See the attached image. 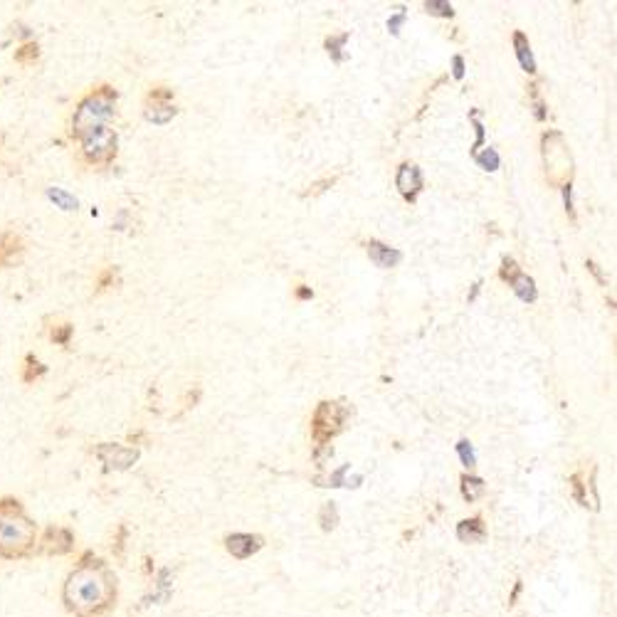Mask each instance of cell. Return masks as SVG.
Instances as JSON below:
<instances>
[{"mask_svg": "<svg viewBox=\"0 0 617 617\" xmlns=\"http://www.w3.org/2000/svg\"><path fill=\"white\" fill-rule=\"evenodd\" d=\"M116 593V580L104 561L92 553L79 561L65 583V605L77 617H92L109 608Z\"/></svg>", "mask_w": 617, "mask_h": 617, "instance_id": "cell-1", "label": "cell"}, {"mask_svg": "<svg viewBox=\"0 0 617 617\" xmlns=\"http://www.w3.org/2000/svg\"><path fill=\"white\" fill-rule=\"evenodd\" d=\"M38 524L15 497H0V558L23 561L38 553Z\"/></svg>", "mask_w": 617, "mask_h": 617, "instance_id": "cell-2", "label": "cell"}, {"mask_svg": "<svg viewBox=\"0 0 617 617\" xmlns=\"http://www.w3.org/2000/svg\"><path fill=\"white\" fill-rule=\"evenodd\" d=\"M116 102H119V92L112 84H99L92 92L84 94L70 119L72 139L79 141L92 131L109 126V121L116 116Z\"/></svg>", "mask_w": 617, "mask_h": 617, "instance_id": "cell-3", "label": "cell"}, {"mask_svg": "<svg viewBox=\"0 0 617 617\" xmlns=\"http://www.w3.org/2000/svg\"><path fill=\"white\" fill-rule=\"evenodd\" d=\"M543 163H546V176L553 186H566L573 176V156L568 151L566 139L558 131L543 134Z\"/></svg>", "mask_w": 617, "mask_h": 617, "instance_id": "cell-4", "label": "cell"}, {"mask_svg": "<svg viewBox=\"0 0 617 617\" xmlns=\"http://www.w3.org/2000/svg\"><path fill=\"white\" fill-rule=\"evenodd\" d=\"M77 144L84 163H89V166H109L116 158L119 136H116L114 129L104 126V129H97L84 136V139H79Z\"/></svg>", "mask_w": 617, "mask_h": 617, "instance_id": "cell-5", "label": "cell"}, {"mask_svg": "<svg viewBox=\"0 0 617 617\" xmlns=\"http://www.w3.org/2000/svg\"><path fill=\"white\" fill-rule=\"evenodd\" d=\"M346 418V408L339 403H321L314 415V440L316 445H326L341 430Z\"/></svg>", "mask_w": 617, "mask_h": 617, "instance_id": "cell-6", "label": "cell"}, {"mask_svg": "<svg viewBox=\"0 0 617 617\" xmlns=\"http://www.w3.org/2000/svg\"><path fill=\"white\" fill-rule=\"evenodd\" d=\"M25 257V240L15 230H0V272L18 267Z\"/></svg>", "mask_w": 617, "mask_h": 617, "instance_id": "cell-7", "label": "cell"}, {"mask_svg": "<svg viewBox=\"0 0 617 617\" xmlns=\"http://www.w3.org/2000/svg\"><path fill=\"white\" fill-rule=\"evenodd\" d=\"M171 94V89H154V92L149 94V104H146L144 116L151 124H168V121L176 116V107L168 102Z\"/></svg>", "mask_w": 617, "mask_h": 617, "instance_id": "cell-8", "label": "cell"}, {"mask_svg": "<svg viewBox=\"0 0 617 617\" xmlns=\"http://www.w3.org/2000/svg\"><path fill=\"white\" fill-rule=\"evenodd\" d=\"M97 457L107 464V469H129L131 464L139 460V450L104 442V445L97 447Z\"/></svg>", "mask_w": 617, "mask_h": 617, "instance_id": "cell-9", "label": "cell"}, {"mask_svg": "<svg viewBox=\"0 0 617 617\" xmlns=\"http://www.w3.org/2000/svg\"><path fill=\"white\" fill-rule=\"evenodd\" d=\"M395 186H398L405 200H415L418 193L423 191V171L415 163H403L398 168V176H395Z\"/></svg>", "mask_w": 617, "mask_h": 617, "instance_id": "cell-10", "label": "cell"}, {"mask_svg": "<svg viewBox=\"0 0 617 617\" xmlns=\"http://www.w3.org/2000/svg\"><path fill=\"white\" fill-rule=\"evenodd\" d=\"M72 534L67 529H60V526H50V529L42 534V539L38 541V553H55V556H62L72 548Z\"/></svg>", "mask_w": 617, "mask_h": 617, "instance_id": "cell-11", "label": "cell"}, {"mask_svg": "<svg viewBox=\"0 0 617 617\" xmlns=\"http://www.w3.org/2000/svg\"><path fill=\"white\" fill-rule=\"evenodd\" d=\"M368 257H371V262H376L378 267H383V270H390V267H395L400 260H403V255H400L395 247H388L376 240L368 242Z\"/></svg>", "mask_w": 617, "mask_h": 617, "instance_id": "cell-12", "label": "cell"}, {"mask_svg": "<svg viewBox=\"0 0 617 617\" xmlns=\"http://www.w3.org/2000/svg\"><path fill=\"white\" fill-rule=\"evenodd\" d=\"M260 546H262V541L250 534H232L228 539V551L235 558H250L252 553L260 551Z\"/></svg>", "mask_w": 617, "mask_h": 617, "instance_id": "cell-13", "label": "cell"}, {"mask_svg": "<svg viewBox=\"0 0 617 617\" xmlns=\"http://www.w3.org/2000/svg\"><path fill=\"white\" fill-rule=\"evenodd\" d=\"M511 287H514V294L521 299V302L531 304L536 302V297H539V289H536V282L529 277V274L521 272L519 277L511 279Z\"/></svg>", "mask_w": 617, "mask_h": 617, "instance_id": "cell-14", "label": "cell"}, {"mask_svg": "<svg viewBox=\"0 0 617 617\" xmlns=\"http://www.w3.org/2000/svg\"><path fill=\"white\" fill-rule=\"evenodd\" d=\"M514 47H516V57H519L524 72H529V75H536V60H534V55H531V45H529V40H526L524 33H514Z\"/></svg>", "mask_w": 617, "mask_h": 617, "instance_id": "cell-15", "label": "cell"}, {"mask_svg": "<svg viewBox=\"0 0 617 617\" xmlns=\"http://www.w3.org/2000/svg\"><path fill=\"white\" fill-rule=\"evenodd\" d=\"M45 373H47V368L42 366L40 358L35 356V353H28V356H25V361H23V371H20V378H23V383L40 381Z\"/></svg>", "mask_w": 617, "mask_h": 617, "instance_id": "cell-16", "label": "cell"}, {"mask_svg": "<svg viewBox=\"0 0 617 617\" xmlns=\"http://www.w3.org/2000/svg\"><path fill=\"white\" fill-rule=\"evenodd\" d=\"M457 536H460L462 541L474 543V541H482L484 536H487V529H484L482 519H467V521H462L460 529H457Z\"/></svg>", "mask_w": 617, "mask_h": 617, "instance_id": "cell-17", "label": "cell"}, {"mask_svg": "<svg viewBox=\"0 0 617 617\" xmlns=\"http://www.w3.org/2000/svg\"><path fill=\"white\" fill-rule=\"evenodd\" d=\"M487 492V484H484V479L472 477V474H464L462 477V494L467 502H477L482 494Z\"/></svg>", "mask_w": 617, "mask_h": 617, "instance_id": "cell-18", "label": "cell"}, {"mask_svg": "<svg viewBox=\"0 0 617 617\" xmlns=\"http://www.w3.org/2000/svg\"><path fill=\"white\" fill-rule=\"evenodd\" d=\"M38 60H40V45L35 40L23 42V45L15 50V62H18V65L30 67V65H35Z\"/></svg>", "mask_w": 617, "mask_h": 617, "instance_id": "cell-19", "label": "cell"}, {"mask_svg": "<svg viewBox=\"0 0 617 617\" xmlns=\"http://www.w3.org/2000/svg\"><path fill=\"white\" fill-rule=\"evenodd\" d=\"M47 198H50L52 203L60 205L62 210H77V205H79L75 195L65 193V191H62V188H47Z\"/></svg>", "mask_w": 617, "mask_h": 617, "instance_id": "cell-20", "label": "cell"}, {"mask_svg": "<svg viewBox=\"0 0 617 617\" xmlns=\"http://www.w3.org/2000/svg\"><path fill=\"white\" fill-rule=\"evenodd\" d=\"M474 161L479 163V166L484 168V171H499V154L494 149H484V151H477L474 154Z\"/></svg>", "mask_w": 617, "mask_h": 617, "instance_id": "cell-21", "label": "cell"}, {"mask_svg": "<svg viewBox=\"0 0 617 617\" xmlns=\"http://www.w3.org/2000/svg\"><path fill=\"white\" fill-rule=\"evenodd\" d=\"M346 40H348V35H336V38L326 40V50H329L331 60H334V62H344L346 60V55H344Z\"/></svg>", "mask_w": 617, "mask_h": 617, "instance_id": "cell-22", "label": "cell"}, {"mask_svg": "<svg viewBox=\"0 0 617 617\" xmlns=\"http://www.w3.org/2000/svg\"><path fill=\"white\" fill-rule=\"evenodd\" d=\"M425 10L430 15H435V18H452V15H455L452 5L445 3V0H427Z\"/></svg>", "mask_w": 617, "mask_h": 617, "instance_id": "cell-23", "label": "cell"}, {"mask_svg": "<svg viewBox=\"0 0 617 617\" xmlns=\"http://www.w3.org/2000/svg\"><path fill=\"white\" fill-rule=\"evenodd\" d=\"M72 334H75V326H72V324H60V326H55V329L50 331V339L55 341L57 346H67V344H70Z\"/></svg>", "mask_w": 617, "mask_h": 617, "instance_id": "cell-24", "label": "cell"}, {"mask_svg": "<svg viewBox=\"0 0 617 617\" xmlns=\"http://www.w3.org/2000/svg\"><path fill=\"white\" fill-rule=\"evenodd\" d=\"M457 452H460V460L464 462V467H474V464H477V455H474V447L469 440L457 442Z\"/></svg>", "mask_w": 617, "mask_h": 617, "instance_id": "cell-25", "label": "cell"}, {"mask_svg": "<svg viewBox=\"0 0 617 617\" xmlns=\"http://www.w3.org/2000/svg\"><path fill=\"white\" fill-rule=\"evenodd\" d=\"M319 521H321V526H324L326 531H329V529H334V526H336V521H339V514H336V506H334V504H326L324 509H321Z\"/></svg>", "mask_w": 617, "mask_h": 617, "instance_id": "cell-26", "label": "cell"}, {"mask_svg": "<svg viewBox=\"0 0 617 617\" xmlns=\"http://www.w3.org/2000/svg\"><path fill=\"white\" fill-rule=\"evenodd\" d=\"M472 124H474V129H477V141H474L472 154H477V151L482 149V144H484V124H482V121H479V114L477 112H472Z\"/></svg>", "mask_w": 617, "mask_h": 617, "instance_id": "cell-27", "label": "cell"}, {"mask_svg": "<svg viewBox=\"0 0 617 617\" xmlns=\"http://www.w3.org/2000/svg\"><path fill=\"white\" fill-rule=\"evenodd\" d=\"M521 270L516 267V262L511 260V257H506V260L502 262V279H506V282H511L514 277H519Z\"/></svg>", "mask_w": 617, "mask_h": 617, "instance_id": "cell-28", "label": "cell"}, {"mask_svg": "<svg viewBox=\"0 0 617 617\" xmlns=\"http://www.w3.org/2000/svg\"><path fill=\"white\" fill-rule=\"evenodd\" d=\"M403 23H405V10L403 8H398V13L393 15V18L388 20V30L393 35H398L400 33V28H403Z\"/></svg>", "mask_w": 617, "mask_h": 617, "instance_id": "cell-29", "label": "cell"}, {"mask_svg": "<svg viewBox=\"0 0 617 617\" xmlns=\"http://www.w3.org/2000/svg\"><path fill=\"white\" fill-rule=\"evenodd\" d=\"M563 198H566V213L571 215V218H576V210H573V186H571V183H566V186H563Z\"/></svg>", "mask_w": 617, "mask_h": 617, "instance_id": "cell-30", "label": "cell"}, {"mask_svg": "<svg viewBox=\"0 0 617 617\" xmlns=\"http://www.w3.org/2000/svg\"><path fill=\"white\" fill-rule=\"evenodd\" d=\"M531 94H534V109H536V119H539V121H543V119H546V104H543V102H541V99H539V97H536V92H531Z\"/></svg>", "mask_w": 617, "mask_h": 617, "instance_id": "cell-31", "label": "cell"}, {"mask_svg": "<svg viewBox=\"0 0 617 617\" xmlns=\"http://www.w3.org/2000/svg\"><path fill=\"white\" fill-rule=\"evenodd\" d=\"M452 67H455V70H452V75H455V79H462L464 77V60L460 55L455 57V60H452Z\"/></svg>", "mask_w": 617, "mask_h": 617, "instance_id": "cell-32", "label": "cell"}, {"mask_svg": "<svg viewBox=\"0 0 617 617\" xmlns=\"http://www.w3.org/2000/svg\"><path fill=\"white\" fill-rule=\"evenodd\" d=\"M588 267H590V272H593V274H595V277H598V279H600V282H605V277H603V274H600V270H598V265H595V262H588Z\"/></svg>", "mask_w": 617, "mask_h": 617, "instance_id": "cell-33", "label": "cell"}, {"mask_svg": "<svg viewBox=\"0 0 617 617\" xmlns=\"http://www.w3.org/2000/svg\"><path fill=\"white\" fill-rule=\"evenodd\" d=\"M479 289H482V284H477V287H474V289H472V294H469V302H474V299H477Z\"/></svg>", "mask_w": 617, "mask_h": 617, "instance_id": "cell-34", "label": "cell"}, {"mask_svg": "<svg viewBox=\"0 0 617 617\" xmlns=\"http://www.w3.org/2000/svg\"><path fill=\"white\" fill-rule=\"evenodd\" d=\"M311 297V289H299V299H309Z\"/></svg>", "mask_w": 617, "mask_h": 617, "instance_id": "cell-35", "label": "cell"}]
</instances>
